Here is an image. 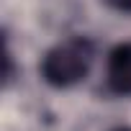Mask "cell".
I'll return each instance as SVG.
<instances>
[{
    "instance_id": "6da1fadb",
    "label": "cell",
    "mask_w": 131,
    "mask_h": 131,
    "mask_svg": "<svg viewBox=\"0 0 131 131\" xmlns=\"http://www.w3.org/2000/svg\"><path fill=\"white\" fill-rule=\"evenodd\" d=\"M95 44L88 36H70L51 46L41 59V77L51 88H72L90 75Z\"/></svg>"
},
{
    "instance_id": "7a4b0ae2",
    "label": "cell",
    "mask_w": 131,
    "mask_h": 131,
    "mask_svg": "<svg viewBox=\"0 0 131 131\" xmlns=\"http://www.w3.org/2000/svg\"><path fill=\"white\" fill-rule=\"evenodd\" d=\"M105 82L116 95H131V44H118L108 54Z\"/></svg>"
},
{
    "instance_id": "3957f363",
    "label": "cell",
    "mask_w": 131,
    "mask_h": 131,
    "mask_svg": "<svg viewBox=\"0 0 131 131\" xmlns=\"http://www.w3.org/2000/svg\"><path fill=\"white\" fill-rule=\"evenodd\" d=\"M103 3L118 13H131V0H103Z\"/></svg>"
},
{
    "instance_id": "277c9868",
    "label": "cell",
    "mask_w": 131,
    "mask_h": 131,
    "mask_svg": "<svg viewBox=\"0 0 131 131\" xmlns=\"http://www.w3.org/2000/svg\"><path fill=\"white\" fill-rule=\"evenodd\" d=\"M113 131H131V128H113Z\"/></svg>"
}]
</instances>
